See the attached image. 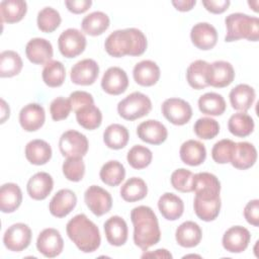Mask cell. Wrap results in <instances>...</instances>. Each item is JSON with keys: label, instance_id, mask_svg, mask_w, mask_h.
<instances>
[{"label": "cell", "instance_id": "53", "mask_svg": "<svg viewBox=\"0 0 259 259\" xmlns=\"http://www.w3.org/2000/svg\"><path fill=\"white\" fill-rule=\"evenodd\" d=\"M231 2L229 0H203L202 5L204 8L214 14H221L225 12L230 6Z\"/></svg>", "mask_w": 259, "mask_h": 259}, {"label": "cell", "instance_id": "21", "mask_svg": "<svg viewBox=\"0 0 259 259\" xmlns=\"http://www.w3.org/2000/svg\"><path fill=\"white\" fill-rule=\"evenodd\" d=\"M77 204V196L70 189L59 190L51 199L49 204L50 212L56 218L68 215Z\"/></svg>", "mask_w": 259, "mask_h": 259}, {"label": "cell", "instance_id": "26", "mask_svg": "<svg viewBox=\"0 0 259 259\" xmlns=\"http://www.w3.org/2000/svg\"><path fill=\"white\" fill-rule=\"evenodd\" d=\"M201 237L202 231L200 227L192 221L182 223L175 232L177 244L184 248H192L197 246L201 241Z\"/></svg>", "mask_w": 259, "mask_h": 259}, {"label": "cell", "instance_id": "25", "mask_svg": "<svg viewBox=\"0 0 259 259\" xmlns=\"http://www.w3.org/2000/svg\"><path fill=\"white\" fill-rule=\"evenodd\" d=\"M160 68L159 66L151 61L144 60L135 65L133 70V76L135 81L145 87L155 85L160 79Z\"/></svg>", "mask_w": 259, "mask_h": 259}, {"label": "cell", "instance_id": "41", "mask_svg": "<svg viewBox=\"0 0 259 259\" xmlns=\"http://www.w3.org/2000/svg\"><path fill=\"white\" fill-rule=\"evenodd\" d=\"M23 67L22 60L14 51H3L0 54V77L10 78L20 73Z\"/></svg>", "mask_w": 259, "mask_h": 259}, {"label": "cell", "instance_id": "5", "mask_svg": "<svg viewBox=\"0 0 259 259\" xmlns=\"http://www.w3.org/2000/svg\"><path fill=\"white\" fill-rule=\"evenodd\" d=\"M151 109V99L141 92H133L128 94L117 104L118 114L126 120L141 118L149 114Z\"/></svg>", "mask_w": 259, "mask_h": 259}, {"label": "cell", "instance_id": "16", "mask_svg": "<svg viewBox=\"0 0 259 259\" xmlns=\"http://www.w3.org/2000/svg\"><path fill=\"white\" fill-rule=\"evenodd\" d=\"M190 38L194 47L202 51H208L217 45L218 32L213 25L207 22H198L192 26Z\"/></svg>", "mask_w": 259, "mask_h": 259}, {"label": "cell", "instance_id": "32", "mask_svg": "<svg viewBox=\"0 0 259 259\" xmlns=\"http://www.w3.org/2000/svg\"><path fill=\"white\" fill-rule=\"evenodd\" d=\"M209 63L203 60H196L192 62L186 71V80L189 86L193 89L200 90L208 86L207 73Z\"/></svg>", "mask_w": 259, "mask_h": 259}, {"label": "cell", "instance_id": "11", "mask_svg": "<svg viewBox=\"0 0 259 259\" xmlns=\"http://www.w3.org/2000/svg\"><path fill=\"white\" fill-rule=\"evenodd\" d=\"M193 191L195 192V196L201 199H214L220 196L221 182L211 173H196L193 176Z\"/></svg>", "mask_w": 259, "mask_h": 259}, {"label": "cell", "instance_id": "50", "mask_svg": "<svg viewBox=\"0 0 259 259\" xmlns=\"http://www.w3.org/2000/svg\"><path fill=\"white\" fill-rule=\"evenodd\" d=\"M71 110L72 106L69 98L66 99L64 97H57L51 102L50 105L51 116L56 121L66 119L69 116Z\"/></svg>", "mask_w": 259, "mask_h": 259}, {"label": "cell", "instance_id": "9", "mask_svg": "<svg viewBox=\"0 0 259 259\" xmlns=\"http://www.w3.org/2000/svg\"><path fill=\"white\" fill-rule=\"evenodd\" d=\"M31 236V230L27 225L16 223L5 231L3 243L9 251L21 252L29 246Z\"/></svg>", "mask_w": 259, "mask_h": 259}, {"label": "cell", "instance_id": "10", "mask_svg": "<svg viewBox=\"0 0 259 259\" xmlns=\"http://www.w3.org/2000/svg\"><path fill=\"white\" fill-rule=\"evenodd\" d=\"M84 201L91 212L97 217L107 213L112 206L110 193L97 185H91L86 189Z\"/></svg>", "mask_w": 259, "mask_h": 259}, {"label": "cell", "instance_id": "13", "mask_svg": "<svg viewBox=\"0 0 259 259\" xmlns=\"http://www.w3.org/2000/svg\"><path fill=\"white\" fill-rule=\"evenodd\" d=\"M99 74V66L92 59H84L77 62L71 69V81L77 85L88 86L93 84Z\"/></svg>", "mask_w": 259, "mask_h": 259}, {"label": "cell", "instance_id": "17", "mask_svg": "<svg viewBox=\"0 0 259 259\" xmlns=\"http://www.w3.org/2000/svg\"><path fill=\"white\" fill-rule=\"evenodd\" d=\"M53 46L46 38H31L25 47V55L29 62L35 65H46L52 61Z\"/></svg>", "mask_w": 259, "mask_h": 259}, {"label": "cell", "instance_id": "36", "mask_svg": "<svg viewBox=\"0 0 259 259\" xmlns=\"http://www.w3.org/2000/svg\"><path fill=\"white\" fill-rule=\"evenodd\" d=\"M226 107V101L219 93L207 92L201 95L198 99V108L203 114L206 115H222L225 112Z\"/></svg>", "mask_w": 259, "mask_h": 259}, {"label": "cell", "instance_id": "54", "mask_svg": "<svg viewBox=\"0 0 259 259\" xmlns=\"http://www.w3.org/2000/svg\"><path fill=\"white\" fill-rule=\"evenodd\" d=\"M67 9L75 14H81L86 12L92 5L91 0H67L65 1Z\"/></svg>", "mask_w": 259, "mask_h": 259}, {"label": "cell", "instance_id": "15", "mask_svg": "<svg viewBox=\"0 0 259 259\" xmlns=\"http://www.w3.org/2000/svg\"><path fill=\"white\" fill-rule=\"evenodd\" d=\"M127 75L125 71L119 67L108 68L102 76L101 87L107 94L119 95L127 89Z\"/></svg>", "mask_w": 259, "mask_h": 259}, {"label": "cell", "instance_id": "49", "mask_svg": "<svg viewBox=\"0 0 259 259\" xmlns=\"http://www.w3.org/2000/svg\"><path fill=\"white\" fill-rule=\"evenodd\" d=\"M235 144V142L229 139H224L217 142L211 149L212 160L218 164L230 163Z\"/></svg>", "mask_w": 259, "mask_h": 259}, {"label": "cell", "instance_id": "45", "mask_svg": "<svg viewBox=\"0 0 259 259\" xmlns=\"http://www.w3.org/2000/svg\"><path fill=\"white\" fill-rule=\"evenodd\" d=\"M153 159V154L151 150L142 145L134 146L126 155L127 163L137 170L144 169L148 167Z\"/></svg>", "mask_w": 259, "mask_h": 259}, {"label": "cell", "instance_id": "47", "mask_svg": "<svg viewBox=\"0 0 259 259\" xmlns=\"http://www.w3.org/2000/svg\"><path fill=\"white\" fill-rule=\"evenodd\" d=\"M193 130L199 139L211 140L219 135L220 124L211 117H200L195 121Z\"/></svg>", "mask_w": 259, "mask_h": 259}, {"label": "cell", "instance_id": "31", "mask_svg": "<svg viewBox=\"0 0 259 259\" xmlns=\"http://www.w3.org/2000/svg\"><path fill=\"white\" fill-rule=\"evenodd\" d=\"M25 157L33 165H45L52 158V148L44 140H32L25 146Z\"/></svg>", "mask_w": 259, "mask_h": 259}, {"label": "cell", "instance_id": "56", "mask_svg": "<svg viewBox=\"0 0 259 259\" xmlns=\"http://www.w3.org/2000/svg\"><path fill=\"white\" fill-rule=\"evenodd\" d=\"M145 257H154V258H172V254L166 250V249H158L154 252H148V253H144L142 255V258Z\"/></svg>", "mask_w": 259, "mask_h": 259}, {"label": "cell", "instance_id": "38", "mask_svg": "<svg viewBox=\"0 0 259 259\" xmlns=\"http://www.w3.org/2000/svg\"><path fill=\"white\" fill-rule=\"evenodd\" d=\"M221 197H217L214 199H201L197 196L194 197L193 201V208L194 212L201 221L204 222H211L215 220L221 210Z\"/></svg>", "mask_w": 259, "mask_h": 259}, {"label": "cell", "instance_id": "20", "mask_svg": "<svg viewBox=\"0 0 259 259\" xmlns=\"http://www.w3.org/2000/svg\"><path fill=\"white\" fill-rule=\"evenodd\" d=\"M45 120V109L38 103H28L19 112V123L26 132L37 131L44 125Z\"/></svg>", "mask_w": 259, "mask_h": 259}, {"label": "cell", "instance_id": "22", "mask_svg": "<svg viewBox=\"0 0 259 259\" xmlns=\"http://www.w3.org/2000/svg\"><path fill=\"white\" fill-rule=\"evenodd\" d=\"M54 188L53 177L47 172H37L32 175L26 185L28 195L34 200H42L49 196Z\"/></svg>", "mask_w": 259, "mask_h": 259}, {"label": "cell", "instance_id": "35", "mask_svg": "<svg viewBox=\"0 0 259 259\" xmlns=\"http://www.w3.org/2000/svg\"><path fill=\"white\" fill-rule=\"evenodd\" d=\"M130 134L124 125L119 123L109 124L103 133L104 144L112 150H119L126 146Z\"/></svg>", "mask_w": 259, "mask_h": 259}, {"label": "cell", "instance_id": "57", "mask_svg": "<svg viewBox=\"0 0 259 259\" xmlns=\"http://www.w3.org/2000/svg\"><path fill=\"white\" fill-rule=\"evenodd\" d=\"M10 115V108L5 102L4 99H1V123L5 122V120L9 117Z\"/></svg>", "mask_w": 259, "mask_h": 259}, {"label": "cell", "instance_id": "27", "mask_svg": "<svg viewBox=\"0 0 259 259\" xmlns=\"http://www.w3.org/2000/svg\"><path fill=\"white\" fill-rule=\"evenodd\" d=\"M231 105L234 109L246 112L255 101V90L248 84H239L234 87L229 94Z\"/></svg>", "mask_w": 259, "mask_h": 259}, {"label": "cell", "instance_id": "2", "mask_svg": "<svg viewBox=\"0 0 259 259\" xmlns=\"http://www.w3.org/2000/svg\"><path fill=\"white\" fill-rule=\"evenodd\" d=\"M134 226V243L143 251L156 245L161 239V231L157 215L147 205H139L131 211Z\"/></svg>", "mask_w": 259, "mask_h": 259}, {"label": "cell", "instance_id": "28", "mask_svg": "<svg viewBox=\"0 0 259 259\" xmlns=\"http://www.w3.org/2000/svg\"><path fill=\"white\" fill-rule=\"evenodd\" d=\"M158 208L164 219L168 221L178 220L184 211L183 200L176 194L166 192L158 200Z\"/></svg>", "mask_w": 259, "mask_h": 259}, {"label": "cell", "instance_id": "39", "mask_svg": "<svg viewBox=\"0 0 259 259\" xmlns=\"http://www.w3.org/2000/svg\"><path fill=\"white\" fill-rule=\"evenodd\" d=\"M148 186L146 182L139 177H132L125 181L120 188V196L127 202H135L146 197Z\"/></svg>", "mask_w": 259, "mask_h": 259}, {"label": "cell", "instance_id": "3", "mask_svg": "<svg viewBox=\"0 0 259 259\" xmlns=\"http://www.w3.org/2000/svg\"><path fill=\"white\" fill-rule=\"evenodd\" d=\"M66 232L70 240L84 253H92L100 246L99 229L84 213L76 214L67 223Z\"/></svg>", "mask_w": 259, "mask_h": 259}, {"label": "cell", "instance_id": "46", "mask_svg": "<svg viewBox=\"0 0 259 259\" xmlns=\"http://www.w3.org/2000/svg\"><path fill=\"white\" fill-rule=\"evenodd\" d=\"M83 157H67L64 161L62 170L64 176L73 182H79L82 180L85 174V164Z\"/></svg>", "mask_w": 259, "mask_h": 259}, {"label": "cell", "instance_id": "52", "mask_svg": "<svg viewBox=\"0 0 259 259\" xmlns=\"http://www.w3.org/2000/svg\"><path fill=\"white\" fill-rule=\"evenodd\" d=\"M244 217L250 225L254 227L259 226V200L258 199H252L246 204L244 208Z\"/></svg>", "mask_w": 259, "mask_h": 259}, {"label": "cell", "instance_id": "29", "mask_svg": "<svg viewBox=\"0 0 259 259\" xmlns=\"http://www.w3.org/2000/svg\"><path fill=\"white\" fill-rule=\"evenodd\" d=\"M179 154L181 161L189 166H198L202 164L206 158L204 145L196 140L184 142L180 147Z\"/></svg>", "mask_w": 259, "mask_h": 259}, {"label": "cell", "instance_id": "33", "mask_svg": "<svg viewBox=\"0 0 259 259\" xmlns=\"http://www.w3.org/2000/svg\"><path fill=\"white\" fill-rule=\"evenodd\" d=\"M109 17L102 11H94L86 15L82 22L81 28L84 33L96 36L102 34L109 27Z\"/></svg>", "mask_w": 259, "mask_h": 259}, {"label": "cell", "instance_id": "23", "mask_svg": "<svg viewBox=\"0 0 259 259\" xmlns=\"http://www.w3.org/2000/svg\"><path fill=\"white\" fill-rule=\"evenodd\" d=\"M107 242L112 246H122L127 240V225L125 221L118 215L110 217L103 225Z\"/></svg>", "mask_w": 259, "mask_h": 259}, {"label": "cell", "instance_id": "4", "mask_svg": "<svg viewBox=\"0 0 259 259\" xmlns=\"http://www.w3.org/2000/svg\"><path fill=\"white\" fill-rule=\"evenodd\" d=\"M227 33L225 40L228 42L246 38L250 41L259 39V19L245 13H231L225 18Z\"/></svg>", "mask_w": 259, "mask_h": 259}, {"label": "cell", "instance_id": "24", "mask_svg": "<svg viewBox=\"0 0 259 259\" xmlns=\"http://www.w3.org/2000/svg\"><path fill=\"white\" fill-rule=\"evenodd\" d=\"M257 160V150L251 143L239 142L235 144L231 164L239 170L251 168Z\"/></svg>", "mask_w": 259, "mask_h": 259}, {"label": "cell", "instance_id": "7", "mask_svg": "<svg viewBox=\"0 0 259 259\" xmlns=\"http://www.w3.org/2000/svg\"><path fill=\"white\" fill-rule=\"evenodd\" d=\"M86 37L83 32L76 28H68L64 30L58 38V47L60 53L68 59L81 55L86 48Z\"/></svg>", "mask_w": 259, "mask_h": 259}, {"label": "cell", "instance_id": "37", "mask_svg": "<svg viewBox=\"0 0 259 259\" xmlns=\"http://www.w3.org/2000/svg\"><path fill=\"white\" fill-rule=\"evenodd\" d=\"M254 120L246 112H236L234 113L228 121V128L230 133L239 138H245L251 135L254 131Z\"/></svg>", "mask_w": 259, "mask_h": 259}, {"label": "cell", "instance_id": "19", "mask_svg": "<svg viewBox=\"0 0 259 259\" xmlns=\"http://www.w3.org/2000/svg\"><path fill=\"white\" fill-rule=\"evenodd\" d=\"M137 135L145 143L160 145L166 141L168 131L162 122L155 119H148L138 125Z\"/></svg>", "mask_w": 259, "mask_h": 259}, {"label": "cell", "instance_id": "55", "mask_svg": "<svg viewBox=\"0 0 259 259\" xmlns=\"http://www.w3.org/2000/svg\"><path fill=\"white\" fill-rule=\"evenodd\" d=\"M196 4L195 0H174L172 1V5L179 11L185 12V11H189L191 10L194 5Z\"/></svg>", "mask_w": 259, "mask_h": 259}, {"label": "cell", "instance_id": "51", "mask_svg": "<svg viewBox=\"0 0 259 259\" xmlns=\"http://www.w3.org/2000/svg\"><path fill=\"white\" fill-rule=\"evenodd\" d=\"M69 100L72 106L73 111H77L79 108L89 105V104H94V99L93 96L86 92V91H74L70 94Z\"/></svg>", "mask_w": 259, "mask_h": 259}, {"label": "cell", "instance_id": "42", "mask_svg": "<svg viewBox=\"0 0 259 259\" xmlns=\"http://www.w3.org/2000/svg\"><path fill=\"white\" fill-rule=\"evenodd\" d=\"M75 113L77 122L86 130L93 131L99 127L102 122V113L94 104L85 105L79 108Z\"/></svg>", "mask_w": 259, "mask_h": 259}, {"label": "cell", "instance_id": "1", "mask_svg": "<svg viewBox=\"0 0 259 259\" xmlns=\"http://www.w3.org/2000/svg\"><path fill=\"white\" fill-rule=\"evenodd\" d=\"M147 46L146 35L135 27L114 30L106 37L104 42L105 51L114 58H121L126 55L141 56L146 52Z\"/></svg>", "mask_w": 259, "mask_h": 259}, {"label": "cell", "instance_id": "8", "mask_svg": "<svg viewBox=\"0 0 259 259\" xmlns=\"http://www.w3.org/2000/svg\"><path fill=\"white\" fill-rule=\"evenodd\" d=\"M164 117L175 125L187 123L192 116L190 104L181 98H168L161 107Z\"/></svg>", "mask_w": 259, "mask_h": 259}, {"label": "cell", "instance_id": "6", "mask_svg": "<svg viewBox=\"0 0 259 259\" xmlns=\"http://www.w3.org/2000/svg\"><path fill=\"white\" fill-rule=\"evenodd\" d=\"M89 148V143L83 134L69 130L62 134L59 140V149L64 157H84Z\"/></svg>", "mask_w": 259, "mask_h": 259}, {"label": "cell", "instance_id": "30", "mask_svg": "<svg viewBox=\"0 0 259 259\" xmlns=\"http://www.w3.org/2000/svg\"><path fill=\"white\" fill-rule=\"evenodd\" d=\"M22 202V192L15 183H5L0 188V209L2 212L15 211Z\"/></svg>", "mask_w": 259, "mask_h": 259}, {"label": "cell", "instance_id": "44", "mask_svg": "<svg viewBox=\"0 0 259 259\" xmlns=\"http://www.w3.org/2000/svg\"><path fill=\"white\" fill-rule=\"evenodd\" d=\"M61 21L62 18L59 11L53 7H45L37 13V27L42 32L50 33L55 31L60 26Z\"/></svg>", "mask_w": 259, "mask_h": 259}, {"label": "cell", "instance_id": "43", "mask_svg": "<svg viewBox=\"0 0 259 259\" xmlns=\"http://www.w3.org/2000/svg\"><path fill=\"white\" fill-rule=\"evenodd\" d=\"M41 77L49 87H60L66 78L65 67L60 61H51L45 65Z\"/></svg>", "mask_w": 259, "mask_h": 259}, {"label": "cell", "instance_id": "14", "mask_svg": "<svg viewBox=\"0 0 259 259\" xmlns=\"http://www.w3.org/2000/svg\"><path fill=\"white\" fill-rule=\"evenodd\" d=\"M251 240L250 232L242 226L228 229L223 236V247L230 253H242L247 249Z\"/></svg>", "mask_w": 259, "mask_h": 259}, {"label": "cell", "instance_id": "34", "mask_svg": "<svg viewBox=\"0 0 259 259\" xmlns=\"http://www.w3.org/2000/svg\"><path fill=\"white\" fill-rule=\"evenodd\" d=\"M27 4L23 0H3L0 3V15L2 22L15 23L26 14Z\"/></svg>", "mask_w": 259, "mask_h": 259}, {"label": "cell", "instance_id": "18", "mask_svg": "<svg viewBox=\"0 0 259 259\" xmlns=\"http://www.w3.org/2000/svg\"><path fill=\"white\" fill-rule=\"evenodd\" d=\"M235 78L233 66L226 61H215L209 64L207 73L208 86L215 88H224L229 86Z\"/></svg>", "mask_w": 259, "mask_h": 259}, {"label": "cell", "instance_id": "48", "mask_svg": "<svg viewBox=\"0 0 259 259\" xmlns=\"http://www.w3.org/2000/svg\"><path fill=\"white\" fill-rule=\"evenodd\" d=\"M193 176L191 171L179 168L171 174V184L180 192H191L193 191Z\"/></svg>", "mask_w": 259, "mask_h": 259}, {"label": "cell", "instance_id": "40", "mask_svg": "<svg viewBox=\"0 0 259 259\" xmlns=\"http://www.w3.org/2000/svg\"><path fill=\"white\" fill-rule=\"evenodd\" d=\"M99 176L104 184L112 187L117 186L125 177V169L120 162L110 160L101 167Z\"/></svg>", "mask_w": 259, "mask_h": 259}, {"label": "cell", "instance_id": "12", "mask_svg": "<svg viewBox=\"0 0 259 259\" xmlns=\"http://www.w3.org/2000/svg\"><path fill=\"white\" fill-rule=\"evenodd\" d=\"M36 248L39 253L48 258L60 255L64 248V241L60 232L54 228L42 230L37 237Z\"/></svg>", "mask_w": 259, "mask_h": 259}]
</instances>
